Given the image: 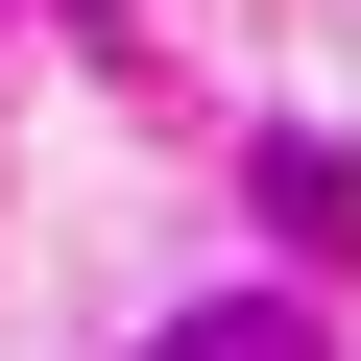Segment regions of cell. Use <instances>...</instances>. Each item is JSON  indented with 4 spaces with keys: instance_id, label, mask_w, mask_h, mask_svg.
Wrapping results in <instances>:
<instances>
[{
    "instance_id": "1",
    "label": "cell",
    "mask_w": 361,
    "mask_h": 361,
    "mask_svg": "<svg viewBox=\"0 0 361 361\" xmlns=\"http://www.w3.org/2000/svg\"><path fill=\"white\" fill-rule=\"evenodd\" d=\"M169 361H313L289 313H169Z\"/></svg>"
}]
</instances>
